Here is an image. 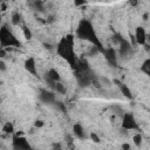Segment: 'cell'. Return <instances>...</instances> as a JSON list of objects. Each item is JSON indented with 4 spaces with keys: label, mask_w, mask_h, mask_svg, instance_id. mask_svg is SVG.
Returning <instances> with one entry per match:
<instances>
[{
    "label": "cell",
    "mask_w": 150,
    "mask_h": 150,
    "mask_svg": "<svg viewBox=\"0 0 150 150\" xmlns=\"http://www.w3.org/2000/svg\"><path fill=\"white\" fill-rule=\"evenodd\" d=\"M56 52L62 59H64L68 62V64L73 69L77 68V60L75 57V52H74L73 35H67L66 38H62L56 47Z\"/></svg>",
    "instance_id": "obj_1"
},
{
    "label": "cell",
    "mask_w": 150,
    "mask_h": 150,
    "mask_svg": "<svg viewBox=\"0 0 150 150\" xmlns=\"http://www.w3.org/2000/svg\"><path fill=\"white\" fill-rule=\"evenodd\" d=\"M76 35L82 39V40H87L89 42H91L94 46H96L101 52H103V47H102V43L100 42L91 23L88 21V20H81V22L79 23L77 26V29H76Z\"/></svg>",
    "instance_id": "obj_2"
},
{
    "label": "cell",
    "mask_w": 150,
    "mask_h": 150,
    "mask_svg": "<svg viewBox=\"0 0 150 150\" xmlns=\"http://www.w3.org/2000/svg\"><path fill=\"white\" fill-rule=\"evenodd\" d=\"M0 42L2 48L5 47H20V41L12 34V32H9L6 27H2L0 30Z\"/></svg>",
    "instance_id": "obj_3"
},
{
    "label": "cell",
    "mask_w": 150,
    "mask_h": 150,
    "mask_svg": "<svg viewBox=\"0 0 150 150\" xmlns=\"http://www.w3.org/2000/svg\"><path fill=\"white\" fill-rule=\"evenodd\" d=\"M122 127L127 130H134V129H137L138 125H137V122L135 121L134 116L129 112H125L123 114V118H122Z\"/></svg>",
    "instance_id": "obj_4"
},
{
    "label": "cell",
    "mask_w": 150,
    "mask_h": 150,
    "mask_svg": "<svg viewBox=\"0 0 150 150\" xmlns=\"http://www.w3.org/2000/svg\"><path fill=\"white\" fill-rule=\"evenodd\" d=\"M13 145L15 149H29L30 145L28 144V142L26 141V138L23 136H14L13 138Z\"/></svg>",
    "instance_id": "obj_5"
},
{
    "label": "cell",
    "mask_w": 150,
    "mask_h": 150,
    "mask_svg": "<svg viewBox=\"0 0 150 150\" xmlns=\"http://www.w3.org/2000/svg\"><path fill=\"white\" fill-rule=\"evenodd\" d=\"M135 40L138 45H145L146 42V33H145V29L143 27H136V30H135Z\"/></svg>",
    "instance_id": "obj_6"
},
{
    "label": "cell",
    "mask_w": 150,
    "mask_h": 150,
    "mask_svg": "<svg viewBox=\"0 0 150 150\" xmlns=\"http://www.w3.org/2000/svg\"><path fill=\"white\" fill-rule=\"evenodd\" d=\"M102 53L104 54L105 60H107L110 64H112V66H116V64H117V56H116V52H115L114 48L104 49Z\"/></svg>",
    "instance_id": "obj_7"
},
{
    "label": "cell",
    "mask_w": 150,
    "mask_h": 150,
    "mask_svg": "<svg viewBox=\"0 0 150 150\" xmlns=\"http://www.w3.org/2000/svg\"><path fill=\"white\" fill-rule=\"evenodd\" d=\"M25 69L28 73H30L32 75L36 76V64H35V60L33 57H28L25 61Z\"/></svg>",
    "instance_id": "obj_8"
},
{
    "label": "cell",
    "mask_w": 150,
    "mask_h": 150,
    "mask_svg": "<svg viewBox=\"0 0 150 150\" xmlns=\"http://www.w3.org/2000/svg\"><path fill=\"white\" fill-rule=\"evenodd\" d=\"M115 83L117 84V87L120 88V90H121V93H122V95L123 96H125L127 98H129V100H131L132 98V94H131V91H130V89L124 84V83H122L121 81H118V80H115Z\"/></svg>",
    "instance_id": "obj_9"
},
{
    "label": "cell",
    "mask_w": 150,
    "mask_h": 150,
    "mask_svg": "<svg viewBox=\"0 0 150 150\" xmlns=\"http://www.w3.org/2000/svg\"><path fill=\"white\" fill-rule=\"evenodd\" d=\"M40 100L45 103H50V102H54L55 101V95L50 91H47V90H41L40 91Z\"/></svg>",
    "instance_id": "obj_10"
},
{
    "label": "cell",
    "mask_w": 150,
    "mask_h": 150,
    "mask_svg": "<svg viewBox=\"0 0 150 150\" xmlns=\"http://www.w3.org/2000/svg\"><path fill=\"white\" fill-rule=\"evenodd\" d=\"M130 52H131V45H130V42L123 39L120 42V53H121V55H127Z\"/></svg>",
    "instance_id": "obj_11"
},
{
    "label": "cell",
    "mask_w": 150,
    "mask_h": 150,
    "mask_svg": "<svg viewBox=\"0 0 150 150\" xmlns=\"http://www.w3.org/2000/svg\"><path fill=\"white\" fill-rule=\"evenodd\" d=\"M73 131H74V134H75V136L76 137H79V138H84V130H83V127L80 124V123H76V124H74V127H73Z\"/></svg>",
    "instance_id": "obj_12"
},
{
    "label": "cell",
    "mask_w": 150,
    "mask_h": 150,
    "mask_svg": "<svg viewBox=\"0 0 150 150\" xmlns=\"http://www.w3.org/2000/svg\"><path fill=\"white\" fill-rule=\"evenodd\" d=\"M47 75H48V76H49L52 80H54V81H56V82H59V81L61 80L59 71H57L56 69H54V68L49 69V70H48V73H47Z\"/></svg>",
    "instance_id": "obj_13"
},
{
    "label": "cell",
    "mask_w": 150,
    "mask_h": 150,
    "mask_svg": "<svg viewBox=\"0 0 150 150\" xmlns=\"http://www.w3.org/2000/svg\"><path fill=\"white\" fill-rule=\"evenodd\" d=\"M141 70L144 71L146 75L150 76V59H146V60L142 63V66H141Z\"/></svg>",
    "instance_id": "obj_14"
},
{
    "label": "cell",
    "mask_w": 150,
    "mask_h": 150,
    "mask_svg": "<svg viewBox=\"0 0 150 150\" xmlns=\"http://www.w3.org/2000/svg\"><path fill=\"white\" fill-rule=\"evenodd\" d=\"M2 131L6 132V134H12V132L14 131L13 124H12L11 122H6V123L4 124V127H2Z\"/></svg>",
    "instance_id": "obj_15"
},
{
    "label": "cell",
    "mask_w": 150,
    "mask_h": 150,
    "mask_svg": "<svg viewBox=\"0 0 150 150\" xmlns=\"http://www.w3.org/2000/svg\"><path fill=\"white\" fill-rule=\"evenodd\" d=\"M20 20H21V15L19 14V13H14L13 15H12V23L14 25V26H16V25H19V22H20Z\"/></svg>",
    "instance_id": "obj_16"
},
{
    "label": "cell",
    "mask_w": 150,
    "mask_h": 150,
    "mask_svg": "<svg viewBox=\"0 0 150 150\" xmlns=\"http://www.w3.org/2000/svg\"><path fill=\"white\" fill-rule=\"evenodd\" d=\"M55 90H56L57 93H60V94H64V93H66V88L63 87V84H62V83H60V81H59V82H56Z\"/></svg>",
    "instance_id": "obj_17"
},
{
    "label": "cell",
    "mask_w": 150,
    "mask_h": 150,
    "mask_svg": "<svg viewBox=\"0 0 150 150\" xmlns=\"http://www.w3.org/2000/svg\"><path fill=\"white\" fill-rule=\"evenodd\" d=\"M132 141H134V143H135L136 146H139L141 143H142V136H141V134H136V135L132 137Z\"/></svg>",
    "instance_id": "obj_18"
},
{
    "label": "cell",
    "mask_w": 150,
    "mask_h": 150,
    "mask_svg": "<svg viewBox=\"0 0 150 150\" xmlns=\"http://www.w3.org/2000/svg\"><path fill=\"white\" fill-rule=\"evenodd\" d=\"M22 30H23V35H25V39H27V40H30L32 39V32L27 28V27H23L22 28Z\"/></svg>",
    "instance_id": "obj_19"
},
{
    "label": "cell",
    "mask_w": 150,
    "mask_h": 150,
    "mask_svg": "<svg viewBox=\"0 0 150 150\" xmlns=\"http://www.w3.org/2000/svg\"><path fill=\"white\" fill-rule=\"evenodd\" d=\"M90 139H91L93 142H95V143H100V141H101L100 137H98L95 132H91V134H90Z\"/></svg>",
    "instance_id": "obj_20"
},
{
    "label": "cell",
    "mask_w": 150,
    "mask_h": 150,
    "mask_svg": "<svg viewBox=\"0 0 150 150\" xmlns=\"http://www.w3.org/2000/svg\"><path fill=\"white\" fill-rule=\"evenodd\" d=\"M122 40H123V38H122L120 34H115L114 38H112V41H114L115 43H118V45H120V42H121Z\"/></svg>",
    "instance_id": "obj_21"
},
{
    "label": "cell",
    "mask_w": 150,
    "mask_h": 150,
    "mask_svg": "<svg viewBox=\"0 0 150 150\" xmlns=\"http://www.w3.org/2000/svg\"><path fill=\"white\" fill-rule=\"evenodd\" d=\"M56 105L61 109V111H62V112H67V108H66L64 103H62V102H56Z\"/></svg>",
    "instance_id": "obj_22"
},
{
    "label": "cell",
    "mask_w": 150,
    "mask_h": 150,
    "mask_svg": "<svg viewBox=\"0 0 150 150\" xmlns=\"http://www.w3.org/2000/svg\"><path fill=\"white\" fill-rule=\"evenodd\" d=\"M34 125H35L36 128H41V127H43V121H41V120H38V121H35Z\"/></svg>",
    "instance_id": "obj_23"
},
{
    "label": "cell",
    "mask_w": 150,
    "mask_h": 150,
    "mask_svg": "<svg viewBox=\"0 0 150 150\" xmlns=\"http://www.w3.org/2000/svg\"><path fill=\"white\" fill-rule=\"evenodd\" d=\"M74 4L75 6H82L86 4V0H74Z\"/></svg>",
    "instance_id": "obj_24"
},
{
    "label": "cell",
    "mask_w": 150,
    "mask_h": 150,
    "mask_svg": "<svg viewBox=\"0 0 150 150\" xmlns=\"http://www.w3.org/2000/svg\"><path fill=\"white\" fill-rule=\"evenodd\" d=\"M0 68H1V71H5L6 66H5V62L4 61H0Z\"/></svg>",
    "instance_id": "obj_25"
},
{
    "label": "cell",
    "mask_w": 150,
    "mask_h": 150,
    "mask_svg": "<svg viewBox=\"0 0 150 150\" xmlns=\"http://www.w3.org/2000/svg\"><path fill=\"white\" fill-rule=\"evenodd\" d=\"M1 11H2V12H5V11H6V4H5V1H2V2H1Z\"/></svg>",
    "instance_id": "obj_26"
},
{
    "label": "cell",
    "mask_w": 150,
    "mask_h": 150,
    "mask_svg": "<svg viewBox=\"0 0 150 150\" xmlns=\"http://www.w3.org/2000/svg\"><path fill=\"white\" fill-rule=\"evenodd\" d=\"M122 149L128 150V149H130V145H129V144H122Z\"/></svg>",
    "instance_id": "obj_27"
},
{
    "label": "cell",
    "mask_w": 150,
    "mask_h": 150,
    "mask_svg": "<svg viewBox=\"0 0 150 150\" xmlns=\"http://www.w3.org/2000/svg\"><path fill=\"white\" fill-rule=\"evenodd\" d=\"M130 5L131 6H136L137 5V0H130Z\"/></svg>",
    "instance_id": "obj_28"
},
{
    "label": "cell",
    "mask_w": 150,
    "mask_h": 150,
    "mask_svg": "<svg viewBox=\"0 0 150 150\" xmlns=\"http://www.w3.org/2000/svg\"><path fill=\"white\" fill-rule=\"evenodd\" d=\"M0 56H1V57L5 56V49H4V48H1V50H0Z\"/></svg>",
    "instance_id": "obj_29"
},
{
    "label": "cell",
    "mask_w": 150,
    "mask_h": 150,
    "mask_svg": "<svg viewBox=\"0 0 150 150\" xmlns=\"http://www.w3.org/2000/svg\"><path fill=\"white\" fill-rule=\"evenodd\" d=\"M2 1H7V0H2Z\"/></svg>",
    "instance_id": "obj_30"
},
{
    "label": "cell",
    "mask_w": 150,
    "mask_h": 150,
    "mask_svg": "<svg viewBox=\"0 0 150 150\" xmlns=\"http://www.w3.org/2000/svg\"><path fill=\"white\" fill-rule=\"evenodd\" d=\"M32 1H35V0H32Z\"/></svg>",
    "instance_id": "obj_31"
},
{
    "label": "cell",
    "mask_w": 150,
    "mask_h": 150,
    "mask_svg": "<svg viewBox=\"0 0 150 150\" xmlns=\"http://www.w3.org/2000/svg\"><path fill=\"white\" fill-rule=\"evenodd\" d=\"M149 41H150V38H149Z\"/></svg>",
    "instance_id": "obj_32"
}]
</instances>
